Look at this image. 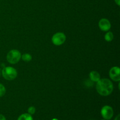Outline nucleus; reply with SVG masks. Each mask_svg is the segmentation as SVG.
Returning <instances> with one entry per match:
<instances>
[{"label":"nucleus","instance_id":"nucleus-7","mask_svg":"<svg viewBox=\"0 0 120 120\" xmlns=\"http://www.w3.org/2000/svg\"><path fill=\"white\" fill-rule=\"evenodd\" d=\"M98 26L101 30L106 32L110 30L111 25L109 20H108L107 19L103 18L100 20L99 22H98Z\"/></svg>","mask_w":120,"mask_h":120},{"label":"nucleus","instance_id":"nucleus-4","mask_svg":"<svg viewBox=\"0 0 120 120\" xmlns=\"http://www.w3.org/2000/svg\"><path fill=\"white\" fill-rule=\"evenodd\" d=\"M101 114L104 120H111L114 115L113 109L110 105H104L101 110Z\"/></svg>","mask_w":120,"mask_h":120},{"label":"nucleus","instance_id":"nucleus-2","mask_svg":"<svg viewBox=\"0 0 120 120\" xmlns=\"http://www.w3.org/2000/svg\"><path fill=\"white\" fill-rule=\"evenodd\" d=\"M2 75L7 80H13L17 77V71L15 68L11 66L5 67L2 70Z\"/></svg>","mask_w":120,"mask_h":120},{"label":"nucleus","instance_id":"nucleus-18","mask_svg":"<svg viewBox=\"0 0 120 120\" xmlns=\"http://www.w3.org/2000/svg\"><path fill=\"white\" fill-rule=\"evenodd\" d=\"M104 120V119H103V120Z\"/></svg>","mask_w":120,"mask_h":120},{"label":"nucleus","instance_id":"nucleus-3","mask_svg":"<svg viewBox=\"0 0 120 120\" xmlns=\"http://www.w3.org/2000/svg\"><path fill=\"white\" fill-rule=\"evenodd\" d=\"M21 53L19 50L13 49L10 50L7 55V60L11 64H16L21 59Z\"/></svg>","mask_w":120,"mask_h":120},{"label":"nucleus","instance_id":"nucleus-6","mask_svg":"<svg viewBox=\"0 0 120 120\" xmlns=\"http://www.w3.org/2000/svg\"><path fill=\"white\" fill-rule=\"evenodd\" d=\"M109 76L114 82H119L120 80V69L119 67H112L109 71Z\"/></svg>","mask_w":120,"mask_h":120},{"label":"nucleus","instance_id":"nucleus-1","mask_svg":"<svg viewBox=\"0 0 120 120\" xmlns=\"http://www.w3.org/2000/svg\"><path fill=\"white\" fill-rule=\"evenodd\" d=\"M113 89V84L111 81L108 79H101L97 82L96 90L101 96H109L112 92Z\"/></svg>","mask_w":120,"mask_h":120},{"label":"nucleus","instance_id":"nucleus-13","mask_svg":"<svg viewBox=\"0 0 120 120\" xmlns=\"http://www.w3.org/2000/svg\"><path fill=\"white\" fill-rule=\"evenodd\" d=\"M28 114H29L30 115L34 114L35 113V112H36V109H35V107H34V106L30 107H29V109H28Z\"/></svg>","mask_w":120,"mask_h":120},{"label":"nucleus","instance_id":"nucleus-14","mask_svg":"<svg viewBox=\"0 0 120 120\" xmlns=\"http://www.w3.org/2000/svg\"><path fill=\"white\" fill-rule=\"evenodd\" d=\"M0 120H6V118L5 117V116H4L3 115L1 114H0Z\"/></svg>","mask_w":120,"mask_h":120},{"label":"nucleus","instance_id":"nucleus-19","mask_svg":"<svg viewBox=\"0 0 120 120\" xmlns=\"http://www.w3.org/2000/svg\"><path fill=\"white\" fill-rule=\"evenodd\" d=\"M0 76H1V73H0Z\"/></svg>","mask_w":120,"mask_h":120},{"label":"nucleus","instance_id":"nucleus-12","mask_svg":"<svg viewBox=\"0 0 120 120\" xmlns=\"http://www.w3.org/2000/svg\"><path fill=\"white\" fill-rule=\"evenodd\" d=\"M6 93V89L3 84L0 83V97H2L5 95Z\"/></svg>","mask_w":120,"mask_h":120},{"label":"nucleus","instance_id":"nucleus-9","mask_svg":"<svg viewBox=\"0 0 120 120\" xmlns=\"http://www.w3.org/2000/svg\"><path fill=\"white\" fill-rule=\"evenodd\" d=\"M17 120H33V118L32 115L28 113H24L21 115Z\"/></svg>","mask_w":120,"mask_h":120},{"label":"nucleus","instance_id":"nucleus-17","mask_svg":"<svg viewBox=\"0 0 120 120\" xmlns=\"http://www.w3.org/2000/svg\"><path fill=\"white\" fill-rule=\"evenodd\" d=\"M52 120H58L56 119V118H53V119H52Z\"/></svg>","mask_w":120,"mask_h":120},{"label":"nucleus","instance_id":"nucleus-10","mask_svg":"<svg viewBox=\"0 0 120 120\" xmlns=\"http://www.w3.org/2000/svg\"><path fill=\"white\" fill-rule=\"evenodd\" d=\"M114 39V35L111 32H108L104 36V39L107 42H111Z\"/></svg>","mask_w":120,"mask_h":120},{"label":"nucleus","instance_id":"nucleus-11","mask_svg":"<svg viewBox=\"0 0 120 120\" xmlns=\"http://www.w3.org/2000/svg\"><path fill=\"white\" fill-rule=\"evenodd\" d=\"M21 58H22V59L23 60L24 62H30V61L32 59V56L30 54L25 53L21 56Z\"/></svg>","mask_w":120,"mask_h":120},{"label":"nucleus","instance_id":"nucleus-5","mask_svg":"<svg viewBox=\"0 0 120 120\" xmlns=\"http://www.w3.org/2000/svg\"><path fill=\"white\" fill-rule=\"evenodd\" d=\"M66 39V37L65 34L62 32H57L52 36V41L55 45L60 46L65 42Z\"/></svg>","mask_w":120,"mask_h":120},{"label":"nucleus","instance_id":"nucleus-16","mask_svg":"<svg viewBox=\"0 0 120 120\" xmlns=\"http://www.w3.org/2000/svg\"><path fill=\"white\" fill-rule=\"evenodd\" d=\"M120 114H118V116L116 117V118H115L114 120H120Z\"/></svg>","mask_w":120,"mask_h":120},{"label":"nucleus","instance_id":"nucleus-15","mask_svg":"<svg viewBox=\"0 0 120 120\" xmlns=\"http://www.w3.org/2000/svg\"><path fill=\"white\" fill-rule=\"evenodd\" d=\"M115 2L117 4V5L120 6V0H114Z\"/></svg>","mask_w":120,"mask_h":120},{"label":"nucleus","instance_id":"nucleus-8","mask_svg":"<svg viewBox=\"0 0 120 120\" xmlns=\"http://www.w3.org/2000/svg\"><path fill=\"white\" fill-rule=\"evenodd\" d=\"M89 77H90V80L92 81L93 82H97L101 79L99 73L96 71H91L89 75Z\"/></svg>","mask_w":120,"mask_h":120}]
</instances>
